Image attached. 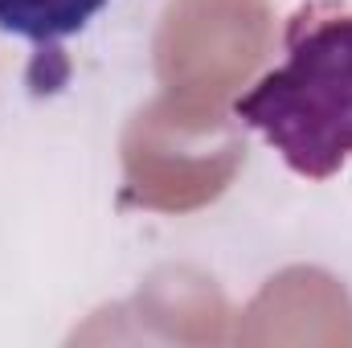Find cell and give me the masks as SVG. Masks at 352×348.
<instances>
[{"label": "cell", "instance_id": "1", "mask_svg": "<svg viewBox=\"0 0 352 348\" xmlns=\"http://www.w3.org/2000/svg\"><path fill=\"white\" fill-rule=\"evenodd\" d=\"M234 115L291 173L336 176L352 160V17L295 29L287 58L234 102Z\"/></svg>", "mask_w": 352, "mask_h": 348}, {"label": "cell", "instance_id": "2", "mask_svg": "<svg viewBox=\"0 0 352 348\" xmlns=\"http://www.w3.org/2000/svg\"><path fill=\"white\" fill-rule=\"evenodd\" d=\"M107 0H0V29L33 45H54L102 12Z\"/></svg>", "mask_w": 352, "mask_h": 348}]
</instances>
